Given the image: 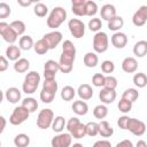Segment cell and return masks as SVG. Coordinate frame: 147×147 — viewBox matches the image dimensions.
<instances>
[{"instance_id": "1", "label": "cell", "mask_w": 147, "mask_h": 147, "mask_svg": "<svg viewBox=\"0 0 147 147\" xmlns=\"http://www.w3.org/2000/svg\"><path fill=\"white\" fill-rule=\"evenodd\" d=\"M76 59V47L71 40H64L62 44V53L60 55L59 65L62 74H69L74 69V62Z\"/></svg>"}, {"instance_id": "2", "label": "cell", "mask_w": 147, "mask_h": 147, "mask_svg": "<svg viewBox=\"0 0 147 147\" xmlns=\"http://www.w3.org/2000/svg\"><path fill=\"white\" fill-rule=\"evenodd\" d=\"M65 20H67V11H65V9L62 8V7H60V6H57V7H54L51 10V13H49V15L47 17L46 23H47V26L48 28L55 30Z\"/></svg>"}, {"instance_id": "3", "label": "cell", "mask_w": 147, "mask_h": 147, "mask_svg": "<svg viewBox=\"0 0 147 147\" xmlns=\"http://www.w3.org/2000/svg\"><path fill=\"white\" fill-rule=\"evenodd\" d=\"M39 83H40V75L37 71H30L24 77L22 90L25 94H32L37 91Z\"/></svg>"}, {"instance_id": "4", "label": "cell", "mask_w": 147, "mask_h": 147, "mask_svg": "<svg viewBox=\"0 0 147 147\" xmlns=\"http://www.w3.org/2000/svg\"><path fill=\"white\" fill-rule=\"evenodd\" d=\"M54 113L52 109L49 108H45L42 110H40V113L38 114L37 117V126L41 130H46L48 127L52 126L53 121H54Z\"/></svg>"}, {"instance_id": "5", "label": "cell", "mask_w": 147, "mask_h": 147, "mask_svg": "<svg viewBox=\"0 0 147 147\" xmlns=\"http://www.w3.org/2000/svg\"><path fill=\"white\" fill-rule=\"evenodd\" d=\"M109 47V38L106 32H96L93 37V49L95 53H105Z\"/></svg>"}, {"instance_id": "6", "label": "cell", "mask_w": 147, "mask_h": 147, "mask_svg": "<svg viewBox=\"0 0 147 147\" xmlns=\"http://www.w3.org/2000/svg\"><path fill=\"white\" fill-rule=\"evenodd\" d=\"M30 111L26 110L23 106H18V107H15V109L13 110L10 117H9V123L11 125H21L22 123H24L29 116H30Z\"/></svg>"}, {"instance_id": "7", "label": "cell", "mask_w": 147, "mask_h": 147, "mask_svg": "<svg viewBox=\"0 0 147 147\" xmlns=\"http://www.w3.org/2000/svg\"><path fill=\"white\" fill-rule=\"evenodd\" d=\"M68 28L74 38L80 39L85 34V24L79 18H71L68 22Z\"/></svg>"}, {"instance_id": "8", "label": "cell", "mask_w": 147, "mask_h": 147, "mask_svg": "<svg viewBox=\"0 0 147 147\" xmlns=\"http://www.w3.org/2000/svg\"><path fill=\"white\" fill-rule=\"evenodd\" d=\"M0 34H1L2 39L6 42L10 44V45H14V42L18 38L17 33L13 30V28L10 26V24H8L6 22H0Z\"/></svg>"}, {"instance_id": "9", "label": "cell", "mask_w": 147, "mask_h": 147, "mask_svg": "<svg viewBox=\"0 0 147 147\" xmlns=\"http://www.w3.org/2000/svg\"><path fill=\"white\" fill-rule=\"evenodd\" d=\"M126 130H129L132 134H134L137 137H141L146 132V124L140 119L130 117L129 121H127Z\"/></svg>"}, {"instance_id": "10", "label": "cell", "mask_w": 147, "mask_h": 147, "mask_svg": "<svg viewBox=\"0 0 147 147\" xmlns=\"http://www.w3.org/2000/svg\"><path fill=\"white\" fill-rule=\"evenodd\" d=\"M72 136L69 132H62L54 136L51 140L52 147H71Z\"/></svg>"}, {"instance_id": "11", "label": "cell", "mask_w": 147, "mask_h": 147, "mask_svg": "<svg viewBox=\"0 0 147 147\" xmlns=\"http://www.w3.org/2000/svg\"><path fill=\"white\" fill-rule=\"evenodd\" d=\"M60 71L59 62H55L54 60H48L44 64V78L45 80H54L56 72Z\"/></svg>"}, {"instance_id": "12", "label": "cell", "mask_w": 147, "mask_h": 147, "mask_svg": "<svg viewBox=\"0 0 147 147\" xmlns=\"http://www.w3.org/2000/svg\"><path fill=\"white\" fill-rule=\"evenodd\" d=\"M147 22V6H140L132 16V23L136 26H142Z\"/></svg>"}, {"instance_id": "13", "label": "cell", "mask_w": 147, "mask_h": 147, "mask_svg": "<svg viewBox=\"0 0 147 147\" xmlns=\"http://www.w3.org/2000/svg\"><path fill=\"white\" fill-rule=\"evenodd\" d=\"M42 39L48 44L49 49H54L62 41V33L60 31L54 30V31H51V32L44 34Z\"/></svg>"}, {"instance_id": "14", "label": "cell", "mask_w": 147, "mask_h": 147, "mask_svg": "<svg viewBox=\"0 0 147 147\" xmlns=\"http://www.w3.org/2000/svg\"><path fill=\"white\" fill-rule=\"evenodd\" d=\"M110 41H111V44H113V46H114L115 48L122 49V48H124V47L126 46V44H127V37H126L125 33L118 31V32H115V33L111 36Z\"/></svg>"}, {"instance_id": "15", "label": "cell", "mask_w": 147, "mask_h": 147, "mask_svg": "<svg viewBox=\"0 0 147 147\" xmlns=\"http://www.w3.org/2000/svg\"><path fill=\"white\" fill-rule=\"evenodd\" d=\"M116 96H117V94H116L115 90H109V88H105V87H102L99 93V99L105 105L113 103L116 100Z\"/></svg>"}, {"instance_id": "16", "label": "cell", "mask_w": 147, "mask_h": 147, "mask_svg": "<svg viewBox=\"0 0 147 147\" xmlns=\"http://www.w3.org/2000/svg\"><path fill=\"white\" fill-rule=\"evenodd\" d=\"M100 14H101V18L109 22L111 21L114 17H116V8L114 5L111 3H106L101 7V10H100Z\"/></svg>"}, {"instance_id": "17", "label": "cell", "mask_w": 147, "mask_h": 147, "mask_svg": "<svg viewBox=\"0 0 147 147\" xmlns=\"http://www.w3.org/2000/svg\"><path fill=\"white\" fill-rule=\"evenodd\" d=\"M138 69V62L134 57L127 56L122 61V70L126 74H133Z\"/></svg>"}, {"instance_id": "18", "label": "cell", "mask_w": 147, "mask_h": 147, "mask_svg": "<svg viewBox=\"0 0 147 147\" xmlns=\"http://www.w3.org/2000/svg\"><path fill=\"white\" fill-rule=\"evenodd\" d=\"M86 0H72L71 3V10L76 16H86L85 10Z\"/></svg>"}, {"instance_id": "19", "label": "cell", "mask_w": 147, "mask_h": 147, "mask_svg": "<svg viewBox=\"0 0 147 147\" xmlns=\"http://www.w3.org/2000/svg\"><path fill=\"white\" fill-rule=\"evenodd\" d=\"M77 94L80 98V100L86 101V100L92 99V96H93V90H92V87L88 84H82V85L78 86Z\"/></svg>"}, {"instance_id": "20", "label": "cell", "mask_w": 147, "mask_h": 147, "mask_svg": "<svg viewBox=\"0 0 147 147\" xmlns=\"http://www.w3.org/2000/svg\"><path fill=\"white\" fill-rule=\"evenodd\" d=\"M5 96L8 102L10 103H17L21 100V91L17 87H9L5 92Z\"/></svg>"}, {"instance_id": "21", "label": "cell", "mask_w": 147, "mask_h": 147, "mask_svg": "<svg viewBox=\"0 0 147 147\" xmlns=\"http://www.w3.org/2000/svg\"><path fill=\"white\" fill-rule=\"evenodd\" d=\"M71 108H72V111H74L76 115H78V116H84V115H86L87 111H88V106H87V103H86L85 101H83V100L74 101Z\"/></svg>"}, {"instance_id": "22", "label": "cell", "mask_w": 147, "mask_h": 147, "mask_svg": "<svg viewBox=\"0 0 147 147\" xmlns=\"http://www.w3.org/2000/svg\"><path fill=\"white\" fill-rule=\"evenodd\" d=\"M6 56L8 60L16 62L17 60L21 59V48L16 45H9L6 48Z\"/></svg>"}, {"instance_id": "23", "label": "cell", "mask_w": 147, "mask_h": 147, "mask_svg": "<svg viewBox=\"0 0 147 147\" xmlns=\"http://www.w3.org/2000/svg\"><path fill=\"white\" fill-rule=\"evenodd\" d=\"M83 61H84L85 67H87V68H95L98 65V63H99V57H98L95 52H87L84 55Z\"/></svg>"}, {"instance_id": "24", "label": "cell", "mask_w": 147, "mask_h": 147, "mask_svg": "<svg viewBox=\"0 0 147 147\" xmlns=\"http://www.w3.org/2000/svg\"><path fill=\"white\" fill-rule=\"evenodd\" d=\"M133 54L137 57H144L147 54V41L146 40H139L133 46Z\"/></svg>"}, {"instance_id": "25", "label": "cell", "mask_w": 147, "mask_h": 147, "mask_svg": "<svg viewBox=\"0 0 147 147\" xmlns=\"http://www.w3.org/2000/svg\"><path fill=\"white\" fill-rule=\"evenodd\" d=\"M99 134L103 138H109L114 134V129L107 121H101L99 123Z\"/></svg>"}, {"instance_id": "26", "label": "cell", "mask_w": 147, "mask_h": 147, "mask_svg": "<svg viewBox=\"0 0 147 147\" xmlns=\"http://www.w3.org/2000/svg\"><path fill=\"white\" fill-rule=\"evenodd\" d=\"M30 68V62L28 59H24V57H21L20 60H17L15 63H14V70L18 74H24L29 70Z\"/></svg>"}, {"instance_id": "27", "label": "cell", "mask_w": 147, "mask_h": 147, "mask_svg": "<svg viewBox=\"0 0 147 147\" xmlns=\"http://www.w3.org/2000/svg\"><path fill=\"white\" fill-rule=\"evenodd\" d=\"M33 46H34L33 39H32V37H30V36H28V34L22 36V37L20 38V40H18V47H20L21 49H23V51H29V49H31Z\"/></svg>"}, {"instance_id": "28", "label": "cell", "mask_w": 147, "mask_h": 147, "mask_svg": "<svg viewBox=\"0 0 147 147\" xmlns=\"http://www.w3.org/2000/svg\"><path fill=\"white\" fill-rule=\"evenodd\" d=\"M64 126H67V122L64 119L63 116H55L54 121H53V124H52V130L56 133H62Z\"/></svg>"}, {"instance_id": "29", "label": "cell", "mask_w": 147, "mask_h": 147, "mask_svg": "<svg viewBox=\"0 0 147 147\" xmlns=\"http://www.w3.org/2000/svg\"><path fill=\"white\" fill-rule=\"evenodd\" d=\"M124 25V20L122 16H116L114 17L111 21L108 22V29L110 31H115V32H118Z\"/></svg>"}, {"instance_id": "30", "label": "cell", "mask_w": 147, "mask_h": 147, "mask_svg": "<svg viewBox=\"0 0 147 147\" xmlns=\"http://www.w3.org/2000/svg\"><path fill=\"white\" fill-rule=\"evenodd\" d=\"M30 144V137L25 133H18L14 138V145L16 147H28Z\"/></svg>"}, {"instance_id": "31", "label": "cell", "mask_w": 147, "mask_h": 147, "mask_svg": "<svg viewBox=\"0 0 147 147\" xmlns=\"http://www.w3.org/2000/svg\"><path fill=\"white\" fill-rule=\"evenodd\" d=\"M21 106H23L30 113H34L38 109V102H37V100L34 98H31V96H28V98L23 99Z\"/></svg>"}, {"instance_id": "32", "label": "cell", "mask_w": 147, "mask_h": 147, "mask_svg": "<svg viewBox=\"0 0 147 147\" xmlns=\"http://www.w3.org/2000/svg\"><path fill=\"white\" fill-rule=\"evenodd\" d=\"M76 92H77V91H76L72 86L67 85V86H64V87L62 88V91H61V98H62V100H64V101H71V100L75 98Z\"/></svg>"}, {"instance_id": "33", "label": "cell", "mask_w": 147, "mask_h": 147, "mask_svg": "<svg viewBox=\"0 0 147 147\" xmlns=\"http://www.w3.org/2000/svg\"><path fill=\"white\" fill-rule=\"evenodd\" d=\"M132 82L138 88H144L147 85V76L144 72H137L134 74Z\"/></svg>"}, {"instance_id": "34", "label": "cell", "mask_w": 147, "mask_h": 147, "mask_svg": "<svg viewBox=\"0 0 147 147\" xmlns=\"http://www.w3.org/2000/svg\"><path fill=\"white\" fill-rule=\"evenodd\" d=\"M70 134L72 136V138H75V139H82V138H84L85 136H87L86 134V124H83L82 122L70 132Z\"/></svg>"}, {"instance_id": "35", "label": "cell", "mask_w": 147, "mask_h": 147, "mask_svg": "<svg viewBox=\"0 0 147 147\" xmlns=\"http://www.w3.org/2000/svg\"><path fill=\"white\" fill-rule=\"evenodd\" d=\"M33 48H34V52H36L37 54H39V55H44V54H46V53L49 51L48 44H47L42 38L39 39L37 42H34Z\"/></svg>"}, {"instance_id": "36", "label": "cell", "mask_w": 147, "mask_h": 147, "mask_svg": "<svg viewBox=\"0 0 147 147\" xmlns=\"http://www.w3.org/2000/svg\"><path fill=\"white\" fill-rule=\"evenodd\" d=\"M122 98L133 103V102L139 98V92H138V90H136V88H126V90L123 92Z\"/></svg>"}, {"instance_id": "37", "label": "cell", "mask_w": 147, "mask_h": 147, "mask_svg": "<svg viewBox=\"0 0 147 147\" xmlns=\"http://www.w3.org/2000/svg\"><path fill=\"white\" fill-rule=\"evenodd\" d=\"M93 115L96 119H103L108 115V108L105 105H98L93 109Z\"/></svg>"}, {"instance_id": "38", "label": "cell", "mask_w": 147, "mask_h": 147, "mask_svg": "<svg viewBox=\"0 0 147 147\" xmlns=\"http://www.w3.org/2000/svg\"><path fill=\"white\" fill-rule=\"evenodd\" d=\"M33 13L36 16L38 17H45L47 14H48V8L45 3L42 2H37L33 7Z\"/></svg>"}, {"instance_id": "39", "label": "cell", "mask_w": 147, "mask_h": 147, "mask_svg": "<svg viewBox=\"0 0 147 147\" xmlns=\"http://www.w3.org/2000/svg\"><path fill=\"white\" fill-rule=\"evenodd\" d=\"M10 26L13 28V30L17 33V36H24V32H25V24L23 21H20V20H15L10 23Z\"/></svg>"}, {"instance_id": "40", "label": "cell", "mask_w": 147, "mask_h": 147, "mask_svg": "<svg viewBox=\"0 0 147 147\" xmlns=\"http://www.w3.org/2000/svg\"><path fill=\"white\" fill-rule=\"evenodd\" d=\"M98 5L95 1L92 0H86V5H85V10H86V16H94L98 13Z\"/></svg>"}, {"instance_id": "41", "label": "cell", "mask_w": 147, "mask_h": 147, "mask_svg": "<svg viewBox=\"0 0 147 147\" xmlns=\"http://www.w3.org/2000/svg\"><path fill=\"white\" fill-rule=\"evenodd\" d=\"M86 134L90 137H95L99 134V123L88 122L86 124Z\"/></svg>"}, {"instance_id": "42", "label": "cell", "mask_w": 147, "mask_h": 147, "mask_svg": "<svg viewBox=\"0 0 147 147\" xmlns=\"http://www.w3.org/2000/svg\"><path fill=\"white\" fill-rule=\"evenodd\" d=\"M101 28H102V22H101L100 18L93 17V18H91V20L88 21V29H90L91 31H93V32L96 33V32H100Z\"/></svg>"}, {"instance_id": "43", "label": "cell", "mask_w": 147, "mask_h": 147, "mask_svg": "<svg viewBox=\"0 0 147 147\" xmlns=\"http://www.w3.org/2000/svg\"><path fill=\"white\" fill-rule=\"evenodd\" d=\"M57 88H59V85L55 79L54 80H44V83H42V90H46L54 94H56Z\"/></svg>"}, {"instance_id": "44", "label": "cell", "mask_w": 147, "mask_h": 147, "mask_svg": "<svg viewBox=\"0 0 147 147\" xmlns=\"http://www.w3.org/2000/svg\"><path fill=\"white\" fill-rule=\"evenodd\" d=\"M115 70V64L110 60H105L101 63V71L103 74H113Z\"/></svg>"}, {"instance_id": "45", "label": "cell", "mask_w": 147, "mask_h": 147, "mask_svg": "<svg viewBox=\"0 0 147 147\" xmlns=\"http://www.w3.org/2000/svg\"><path fill=\"white\" fill-rule=\"evenodd\" d=\"M105 79H106V76L103 74H94L92 77V84L95 87H103L105 86Z\"/></svg>"}, {"instance_id": "46", "label": "cell", "mask_w": 147, "mask_h": 147, "mask_svg": "<svg viewBox=\"0 0 147 147\" xmlns=\"http://www.w3.org/2000/svg\"><path fill=\"white\" fill-rule=\"evenodd\" d=\"M132 102H130V101H127V100H125V99H121L119 101H118V105H117V107H118V109H119V111H122V113H129V111H131V109H132Z\"/></svg>"}, {"instance_id": "47", "label": "cell", "mask_w": 147, "mask_h": 147, "mask_svg": "<svg viewBox=\"0 0 147 147\" xmlns=\"http://www.w3.org/2000/svg\"><path fill=\"white\" fill-rule=\"evenodd\" d=\"M105 88H109V90H115L117 87V79L116 77L111 76V75H108L106 76V79H105Z\"/></svg>"}, {"instance_id": "48", "label": "cell", "mask_w": 147, "mask_h": 147, "mask_svg": "<svg viewBox=\"0 0 147 147\" xmlns=\"http://www.w3.org/2000/svg\"><path fill=\"white\" fill-rule=\"evenodd\" d=\"M55 98V94L52 93V92H48L46 90H42L41 88V92H40V100L44 102V103H51Z\"/></svg>"}, {"instance_id": "49", "label": "cell", "mask_w": 147, "mask_h": 147, "mask_svg": "<svg viewBox=\"0 0 147 147\" xmlns=\"http://www.w3.org/2000/svg\"><path fill=\"white\" fill-rule=\"evenodd\" d=\"M11 9L10 6L6 2H0V18H6L10 15Z\"/></svg>"}, {"instance_id": "50", "label": "cell", "mask_w": 147, "mask_h": 147, "mask_svg": "<svg viewBox=\"0 0 147 147\" xmlns=\"http://www.w3.org/2000/svg\"><path fill=\"white\" fill-rule=\"evenodd\" d=\"M79 123H80V121H79L77 117H71V118L67 122V130H68V132L70 133Z\"/></svg>"}, {"instance_id": "51", "label": "cell", "mask_w": 147, "mask_h": 147, "mask_svg": "<svg viewBox=\"0 0 147 147\" xmlns=\"http://www.w3.org/2000/svg\"><path fill=\"white\" fill-rule=\"evenodd\" d=\"M129 116H121L118 119H117V125L119 126V129L122 130H126V125H127V121H129Z\"/></svg>"}, {"instance_id": "52", "label": "cell", "mask_w": 147, "mask_h": 147, "mask_svg": "<svg viewBox=\"0 0 147 147\" xmlns=\"http://www.w3.org/2000/svg\"><path fill=\"white\" fill-rule=\"evenodd\" d=\"M8 60L2 55V56H0V71L1 72H3V71H6L7 69H8Z\"/></svg>"}, {"instance_id": "53", "label": "cell", "mask_w": 147, "mask_h": 147, "mask_svg": "<svg viewBox=\"0 0 147 147\" xmlns=\"http://www.w3.org/2000/svg\"><path fill=\"white\" fill-rule=\"evenodd\" d=\"M92 147H111V144L108 140H98Z\"/></svg>"}, {"instance_id": "54", "label": "cell", "mask_w": 147, "mask_h": 147, "mask_svg": "<svg viewBox=\"0 0 147 147\" xmlns=\"http://www.w3.org/2000/svg\"><path fill=\"white\" fill-rule=\"evenodd\" d=\"M115 147H134V146H133V144H132L131 140H129V139H124V140L119 141Z\"/></svg>"}, {"instance_id": "55", "label": "cell", "mask_w": 147, "mask_h": 147, "mask_svg": "<svg viewBox=\"0 0 147 147\" xmlns=\"http://www.w3.org/2000/svg\"><path fill=\"white\" fill-rule=\"evenodd\" d=\"M17 3L20 5V6H22V7H29L30 5H32L33 3V1L32 0H17Z\"/></svg>"}, {"instance_id": "56", "label": "cell", "mask_w": 147, "mask_h": 147, "mask_svg": "<svg viewBox=\"0 0 147 147\" xmlns=\"http://www.w3.org/2000/svg\"><path fill=\"white\" fill-rule=\"evenodd\" d=\"M0 121H1V127H0V133H2L5 131L6 127V118L3 116H0Z\"/></svg>"}, {"instance_id": "57", "label": "cell", "mask_w": 147, "mask_h": 147, "mask_svg": "<svg viewBox=\"0 0 147 147\" xmlns=\"http://www.w3.org/2000/svg\"><path fill=\"white\" fill-rule=\"evenodd\" d=\"M136 147H147V142L145 140H138L137 144H136Z\"/></svg>"}, {"instance_id": "58", "label": "cell", "mask_w": 147, "mask_h": 147, "mask_svg": "<svg viewBox=\"0 0 147 147\" xmlns=\"http://www.w3.org/2000/svg\"><path fill=\"white\" fill-rule=\"evenodd\" d=\"M71 147H84L82 144H79V142H76V144H74V145H71Z\"/></svg>"}]
</instances>
